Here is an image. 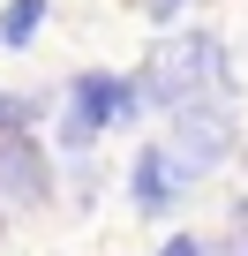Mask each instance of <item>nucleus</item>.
<instances>
[{"mask_svg":"<svg viewBox=\"0 0 248 256\" xmlns=\"http://www.w3.org/2000/svg\"><path fill=\"white\" fill-rule=\"evenodd\" d=\"M181 8H196V0H143V16H151V23H158V30H166V23H173V16H181Z\"/></svg>","mask_w":248,"mask_h":256,"instance_id":"nucleus-10","label":"nucleus"},{"mask_svg":"<svg viewBox=\"0 0 248 256\" xmlns=\"http://www.w3.org/2000/svg\"><path fill=\"white\" fill-rule=\"evenodd\" d=\"M158 248H166V256H203V248H211V241H203V234H166V241H158Z\"/></svg>","mask_w":248,"mask_h":256,"instance_id":"nucleus-9","label":"nucleus"},{"mask_svg":"<svg viewBox=\"0 0 248 256\" xmlns=\"http://www.w3.org/2000/svg\"><path fill=\"white\" fill-rule=\"evenodd\" d=\"M181 188H188V166H181L173 144H143L128 158V204H136V218H173Z\"/></svg>","mask_w":248,"mask_h":256,"instance_id":"nucleus-5","label":"nucleus"},{"mask_svg":"<svg viewBox=\"0 0 248 256\" xmlns=\"http://www.w3.org/2000/svg\"><path fill=\"white\" fill-rule=\"evenodd\" d=\"M143 113H151V98H143V83H136V76L83 68V76H68V90H60L53 144H60V158H75V151H98V136H113V128H136Z\"/></svg>","mask_w":248,"mask_h":256,"instance_id":"nucleus-1","label":"nucleus"},{"mask_svg":"<svg viewBox=\"0 0 248 256\" xmlns=\"http://www.w3.org/2000/svg\"><path fill=\"white\" fill-rule=\"evenodd\" d=\"M45 120H53L45 90H0V128H45Z\"/></svg>","mask_w":248,"mask_h":256,"instance_id":"nucleus-7","label":"nucleus"},{"mask_svg":"<svg viewBox=\"0 0 248 256\" xmlns=\"http://www.w3.org/2000/svg\"><path fill=\"white\" fill-rule=\"evenodd\" d=\"M166 128H173V151H181V166H188V181H211L218 166H233V151H241V113H233V90H196V98H181L173 113H166Z\"/></svg>","mask_w":248,"mask_h":256,"instance_id":"nucleus-3","label":"nucleus"},{"mask_svg":"<svg viewBox=\"0 0 248 256\" xmlns=\"http://www.w3.org/2000/svg\"><path fill=\"white\" fill-rule=\"evenodd\" d=\"M218 248H241V256H248V196H241V204H233V226H226V234H218Z\"/></svg>","mask_w":248,"mask_h":256,"instance_id":"nucleus-8","label":"nucleus"},{"mask_svg":"<svg viewBox=\"0 0 248 256\" xmlns=\"http://www.w3.org/2000/svg\"><path fill=\"white\" fill-rule=\"evenodd\" d=\"M45 23H53V0H8L0 8V53H30Z\"/></svg>","mask_w":248,"mask_h":256,"instance_id":"nucleus-6","label":"nucleus"},{"mask_svg":"<svg viewBox=\"0 0 248 256\" xmlns=\"http://www.w3.org/2000/svg\"><path fill=\"white\" fill-rule=\"evenodd\" d=\"M0 196H8L15 211H45V204H60L53 151L38 144V128H0Z\"/></svg>","mask_w":248,"mask_h":256,"instance_id":"nucleus-4","label":"nucleus"},{"mask_svg":"<svg viewBox=\"0 0 248 256\" xmlns=\"http://www.w3.org/2000/svg\"><path fill=\"white\" fill-rule=\"evenodd\" d=\"M136 83H143L151 113H173L196 90H233V46L218 30H181L151 53V68H136Z\"/></svg>","mask_w":248,"mask_h":256,"instance_id":"nucleus-2","label":"nucleus"}]
</instances>
